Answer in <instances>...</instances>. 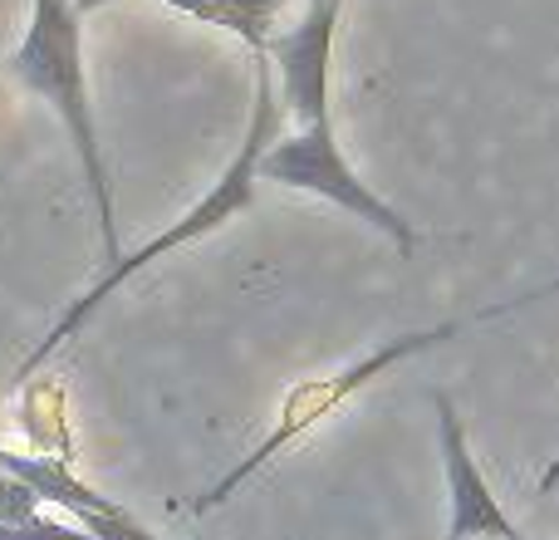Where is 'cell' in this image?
Segmentation results:
<instances>
[{
    "label": "cell",
    "mask_w": 559,
    "mask_h": 540,
    "mask_svg": "<svg viewBox=\"0 0 559 540\" xmlns=\"http://www.w3.org/2000/svg\"><path fill=\"white\" fill-rule=\"evenodd\" d=\"M338 10L344 0H305L295 25H285L265 45L275 79H280V104L295 118L289 133H280L261 157V183H275L285 192L319 197V202L338 207V212L358 216L373 226L378 236L397 246V251H417V232L393 202L373 192L354 163L344 157L334 133V39H338Z\"/></svg>",
    "instance_id": "obj_1"
},
{
    "label": "cell",
    "mask_w": 559,
    "mask_h": 540,
    "mask_svg": "<svg viewBox=\"0 0 559 540\" xmlns=\"http://www.w3.org/2000/svg\"><path fill=\"white\" fill-rule=\"evenodd\" d=\"M280 118H285V104H280V89H275V69H271V59L261 55V59H255V104H251V124H246L241 148H236L231 163L222 167V177H216V183L206 187V192L197 197V202L187 207L177 222H167L157 236H147L138 251H128V256H118L114 266H104V270L94 275V285L84 290V295L69 300V305L59 309V319L49 325V334L39 339V344L15 364V388L29 384V378H35L39 368H45L49 359H55L59 349L69 344V339H79V329H84L88 319H94L98 309H104L108 300H114L118 290L128 285V280H138L147 266L167 261V256L187 251V246L206 242V236L222 232V226H231L236 216H241L246 207L255 202V187H261V157H265V148H271L275 138H280Z\"/></svg>",
    "instance_id": "obj_2"
},
{
    "label": "cell",
    "mask_w": 559,
    "mask_h": 540,
    "mask_svg": "<svg viewBox=\"0 0 559 540\" xmlns=\"http://www.w3.org/2000/svg\"><path fill=\"white\" fill-rule=\"evenodd\" d=\"M550 295H559V275L545 280V285H535V290H525V295L491 300V305L472 309V315H456V319H442V325H427V329H413V334H397V339H388V344L358 354L354 364L334 368V374L299 378V384L289 388L285 398H280V413H275L271 433H265L261 443H255L251 453H246L241 462H236L231 472L222 477V482H212L202 496H192V502H187V512L206 516V512H216V506H226L246 482H251V477H261L265 467H271L275 457L285 453V447H295L299 437H309L319 423H324V418H334L338 408L348 403V398H358L368 384L388 378L397 364H407L413 354H427V349H437V344H452V339H462L466 329H481V325H496V319H506V315H521V309H531L535 300H550Z\"/></svg>",
    "instance_id": "obj_3"
},
{
    "label": "cell",
    "mask_w": 559,
    "mask_h": 540,
    "mask_svg": "<svg viewBox=\"0 0 559 540\" xmlns=\"http://www.w3.org/2000/svg\"><path fill=\"white\" fill-rule=\"evenodd\" d=\"M5 74L64 124L79 167H84L98 236H104V266H114L123 256L118 212H114V177H108L104 143H98V114H94L88 55H84V15H79L74 0H29L25 30H20L15 49L5 59Z\"/></svg>",
    "instance_id": "obj_4"
},
{
    "label": "cell",
    "mask_w": 559,
    "mask_h": 540,
    "mask_svg": "<svg viewBox=\"0 0 559 540\" xmlns=\"http://www.w3.org/2000/svg\"><path fill=\"white\" fill-rule=\"evenodd\" d=\"M432 403H437V443H442V462H447V496H452L447 540H535L501 512V496L491 492L481 462L472 457L452 394H432Z\"/></svg>",
    "instance_id": "obj_5"
},
{
    "label": "cell",
    "mask_w": 559,
    "mask_h": 540,
    "mask_svg": "<svg viewBox=\"0 0 559 540\" xmlns=\"http://www.w3.org/2000/svg\"><path fill=\"white\" fill-rule=\"evenodd\" d=\"M114 5V0H108ZM143 5H163V10H177L187 15L192 25H206V30H222V35L241 39L251 49V59L265 55V45L280 35V20L295 0H143Z\"/></svg>",
    "instance_id": "obj_6"
},
{
    "label": "cell",
    "mask_w": 559,
    "mask_h": 540,
    "mask_svg": "<svg viewBox=\"0 0 559 540\" xmlns=\"http://www.w3.org/2000/svg\"><path fill=\"white\" fill-rule=\"evenodd\" d=\"M15 413L20 427L29 437V453L35 457H55V462L74 467V433H69V403H64V384L55 374L29 378L15 394Z\"/></svg>",
    "instance_id": "obj_7"
},
{
    "label": "cell",
    "mask_w": 559,
    "mask_h": 540,
    "mask_svg": "<svg viewBox=\"0 0 559 540\" xmlns=\"http://www.w3.org/2000/svg\"><path fill=\"white\" fill-rule=\"evenodd\" d=\"M0 540H94L84 526H64V521H35V526H5L0 521Z\"/></svg>",
    "instance_id": "obj_8"
},
{
    "label": "cell",
    "mask_w": 559,
    "mask_h": 540,
    "mask_svg": "<svg viewBox=\"0 0 559 540\" xmlns=\"http://www.w3.org/2000/svg\"><path fill=\"white\" fill-rule=\"evenodd\" d=\"M559 486V453L550 457V462H545V472H540V482H535V496H550Z\"/></svg>",
    "instance_id": "obj_9"
}]
</instances>
